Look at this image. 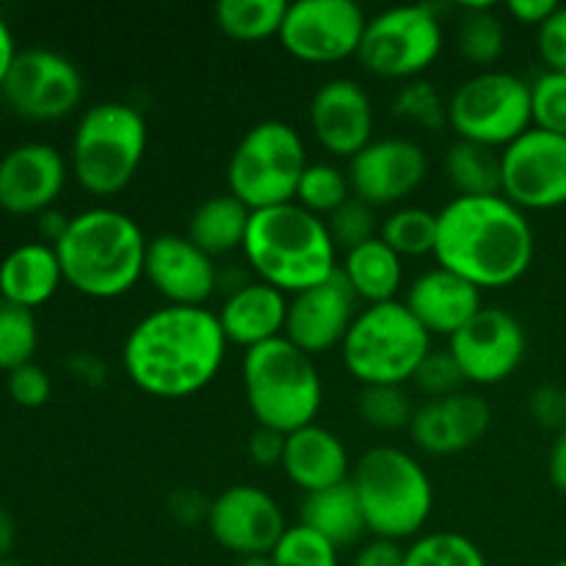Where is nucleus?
Segmentation results:
<instances>
[{"mask_svg":"<svg viewBox=\"0 0 566 566\" xmlns=\"http://www.w3.org/2000/svg\"><path fill=\"white\" fill-rule=\"evenodd\" d=\"M224 329L208 307H166L144 315L125 337L122 365L133 385L160 401L202 392L227 359Z\"/></svg>","mask_w":566,"mask_h":566,"instance_id":"f257e3e1","label":"nucleus"},{"mask_svg":"<svg viewBox=\"0 0 566 566\" xmlns=\"http://www.w3.org/2000/svg\"><path fill=\"white\" fill-rule=\"evenodd\" d=\"M536 238L528 216L495 197H457L437 213V265L479 291L509 287L528 274Z\"/></svg>","mask_w":566,"mask_h":566,"instance_id":"f03ea898","label":"nucleus"},{"mask_svg":"<svg viewBox=\"0 0 566 566\" xmlns=\"http://www.w3.org/2000/svg\"><path fill=\"white\" fill-rule=\"evenodd\" d=\"M149 241L133 216L114 208H92L72 216L55 243L61 274L88 298H119L144 276Z\"/></svg>","mask_w":566,"mask_h":566,"instance_id":"7ed1b4c3","label":"nucleus"},{"mask_svg":"<svg viewBox=\"0 0 566 566\" xmlns=\"http://www.w3.org/2000/svg\"><path fill=\"white\" fill-rule=\"evenodd\" d=\"M243 254L258 280L285 296L321 285L340 269L326 221L296 202L254 210Z\"/></svg>","mask_w":566,"mask_h":566,"instance_id":"20e7f679","label":"nucleus"},{"mask_svg":"<svg viewBox=\"0 0 566 566\" xmlns=\"http://www.w3.org/2000/svg\"><path fill=\"white\" fill-rule=\"evenodd\" d=\"M348 481L376 539H409L429 523L434 486L412 453L392 446L370 448L354 462Z\"/></svg>","mask_w":566,"mask_h":566,"instance_id":"39448f33","label":"nucleus"},{"mask_svg":"<svg viewBox=\"0 0 566 566\" xmlns=\"http://www.w3.org/2000/svg\"><path fill=\"white\" fill-rule=\"evenodd\" d=\"M243 396L258 426L293 434L313 426L324 403V381L313 357L287 337L254 346L243 354Z\"/></svg>","mask_w":566,"mask_h":566,"instance_id":"423d86ee","label":"nucleus"},{"mask_svg":"<svg viewBox=\"0 0 566 566\" xmlns=\"http://www.w3.org/2000/svg\"><path fill=\"white\" fill-rule=\"evenodd\" d=\"M149 130L127 103H97L83 111L72 136V175L92 197H114L133 182L147 155Z\"/></svg>","mask_w":566,"mask_h":566,"instance_id":"0eeeda50","label":"nucleus"},{"mask_svg":"<svg viewBox=\"0 0 566 566\" xmlns=\"http://www.w3.org/2000/svg\"><path fill=\"white\" fill-rule=\"evenodd\" d=\"M429 352L431 335L398 298L359 310L340 346L343 365L363 387H403Z\"/></svg>","mask_w":566,"mask_h":566,"instance_id":"6e6552de","label":"nucleus"},{"mask_svg":"<svg viewBox=\"0 0 566 566\" xmlns=\"http://www.w3.org/2000/svg\"><path fill=\"white\" fill-rule=\"evenodd\" d=\"M310 166L302 133L280 119L249 127L227 164V186L249 210L280 208L296 199L298 180Z\"/></svg>","mask_w":566,"mask_h":566,"instance_id":"1a4fd4ad","label":"nucleus"},{"mask_svg":"<svg viewBox=\"0 0 566 566\" xmlns=\"http://www.w3.org/2000/svg\"><path fill=\"white\" fill-rule=\"evenodd\" d=\"M448 127L459 142L506 149L534 127L531 83L503 70H484L453 88Z\"/></svg>","mask_w":566,"mask_h":566,"instance_id":"9d476101","label":"nucleus"},{"mask_svg":"<svg viewBox=\"0 0 566 566\" xmlns=\"http://www.w3.org/2000/svg\"><path fill=\"white\" fill-rule=\"evenodd\" d=\"M446 33L434 6H396L365 25L359 64L385 81H418L442 53Z\"/></svg>","mask_w":566,"mask_h":566,"instance_id":"9b49d317","label":"nucleus"},{"mask_svg":"<svg viewBox=\"0 0 566 566\" xmlns=\"http://www.w3.org/2000/svg\"><path fill=\"white\" fill-rule=\"evenodd\" d=\"M0 94L22 119L59 122L81 105L83 75L66 55L55 50H20Z\"/></svg>","mask_w":566,"mask_h":566,"instance_id":"f8f14e48","label":"nucleus"},{"mask_svg":"<svg viewBox=\"0 0 566 566\" xmlns=\"http://www.w3.org/2000/svg\"><path fill=\"white\" fill-rule=\"evenodd\" d=\"M365 25L368 17L352 0H296L276 39L304 64H337L359 53Z\"/></svg>","mask_w":566,"mask_h":566,"instance_id":"ddd939ff","label":"nucleus"},{"mask_svg":"<svg viewBox=\"0 0 566 566\" xmlns=\"http://www.w3.org/2000/svg\"><path fill=\"white\" fill-rule=\"evenodd\" d=\"M501 193L523 213L566 205V136L531 127L501 153Z\"/></svg>","mask_w":566,"mask_h":566,"instance_id":"4468645a","label":"nucleus"},{"mask_svg":"<svg viewBox=\"0 0 566 566\" xmlns=\"http://www.w3.org/2000/svg\"><path fill=\"white\" fill-rule=\"evenodd\" d=\"M448 352L473 385H501L517 374L528 354L525 326L503 307H481L462 329L448 337Z\"/></svg>","mask_w":566,"mask_h":566,"instance_id":"2eb2a0df","label":"nucleus"},{"mask_svg":"<svg viewBox=\"0 0 566 566\" xmlns=\"http://www.w3.org/2000/svg\"><path fill=\"white\" fill-rule=\"evenodd\" d=\"M208 531L238 558L271 556L287 531L285 512L265 490L252 484L227 486L210 501Z\"/></svg>","mask_w":566,"mask_h":566,"instance_id":"dca6fc26","label":"nucleus"},{"mask_svg":"<svg viewBox=\"0 0 566 566\" xmlns=\"http://www.w3.org/2000/svg\"><path fill=\"white\" fill-rule=\"evenodd\" d=\"M352 193L370 208H387L412 197L429 175L426 149L412 138H374L348 160Z\"/></svg>","mask_w":566,"mask_h":566,"instance_id":"f3484780","label":"nucleus"},{"mask_svg":"<svg viewBox=\"0 0 566 566\" xmlns=\"http://www.w3.org/2000/svg\"><path fill=\"white\" fill-rule=\"evenodd\" d=\"M357 302L346 276L332 274L321 285L296 293L287 302L285 337L304 354L315 357L329 348L343 346L354 318H357Z\"/></svg>","mask_w":566,"mask_h":566,"instance_id":"a211bd4d","label":"nucleus"},{"mask_svg":"<svg viewBox=\"0 0 566 566\" xmlns=\"http://www.w3.org/2000/svg\"><path fill=\"white\" fill-rule=\"evenodd\" d=\"M374 103L352 77H332L321 83L310 99V130L315 142L337 158L363 153L374 142Z\"/></svg>","mask_w":566,"mask_h":566,"instance_id":"6ab92c4d","label":"nucleus"},{"mask_svg":"<svg viewBox=\"0 0 566 566\" xmlns=\"http://www.w3.org/2000/svg\"><path fill=\"white\" fill-rule=\"evenodd\" d=\"M144 280L175 307H205L219 287V269L191 238L166 232L149 241Z\"/></svg>","mask_w":566,"mask_h":566,"instance_id":"aec40b11","label":"nucleus"},{"mask_svg":"<svg viewBox=\"0 0 566 566\" xmlns=\"http://www.w3.org/2000/svg\"><path fill=\"white\" fill-rule=\"evenodd\" d=\"M66 164L50 144H20L0 158V208L14 216H39L64 191Z\"/></svg>","mask_w":566,"mask_h":566,"instance_id":"412c9836","label":"nucleus"},{"mask_svg":"<svg viewBox=\"0 0 566 566\" xmlns=\"http://www.w3.org/2000/svg\"><path fill=\"white\" fill-rule=\"evenodd\" d=\"M490 426V403L475 392H457V396L420 403L409 423V434L415 446L431 457H457L479 446Z\"/></svg>","mask_w":566,"mask_h":566,"instance_id":"4be33fe9","label":"nucleus"},{"mask_svg":"<svg viewBox=\"0 0 566 566\" xmlns=\"http://www.w3.org/2000/svg\"><path fill=\"white\" fill-rule=\"evenodd\" d=\"M481 293L484 291H479L473 282L437 265V269L423 271L418 280H412L403 304L431 337H453L484 307Z\"/></svg>","mask_w":566,"mask_h":566,"instance_id":"5701e85b","label":"nucleus"},{"mask_svg":"<svg viewBox=\"0 0 566 566\" xmlns=\"http://www.w3.org/2000/svg\"><path fill=\"white\" fill-rule=\"evenodd\" d=\"M287 302L291 298L285 293L260 280L232 287L230 296L216 313L227 343L243 346L249 352V348L276 340V337H285Z\"/></svg>","mask_w":566,"mask_h":566,"instance_id":"b1692460","label":"nucleus"},{"mask_svg":"<svg viewBox=\"0 0 566 566\" xmlns=\"http://www.w3.org/2000/svg\"><path fill=\"white\" fill-rule=\"evenodd\" d=\"M282 470L304 495L346 484L352 479V457L337 434L313 423L287 434Z\"/></svg>","mask_w":566,"mask_h":566,"instance_id":"393cba45","label":"nucleus"},{"mask_svg":"<svg viewBox=\"0 0 566 566\" xmlns=\"http://www.w3.org/2000/svg\"><path fill=\"white\" fill-rule=\"evenodd\" d=\"M64 282L59 254L48 243H22L0 263V298L17 307L36 310L55 296Z\"/></svg>","mask_w":566,"mask_h":566,"instance_id":"a878e982","label":"nucleus"},{"mask_svg":"<svg viewBox=\"0 0 566 566\" xmlns=\"http://www.w3.org/2000/svg\"><path fill=\"white\" fill-rule=\"evenodd\" d=\"M298 523L329 539L337 551L357 545L368 531L352 481L304 495L298 503Z\"/></svg>","mask_w":566,"mask_h":566,"instance_id":"bb28decb","label":"nucleus"},{"mask_svg":"<svg viewBox=\"0 0 566 566\" xmlns=\"http://www.w3.org/2000/svg\"><path fill=\"white\" fill-rule=\"evenodd\" d=\"M340 274L352 285L354 296L368 304L396 302L403 285V258L392 252L381 238L346 252Z\"/></svg>","mask_w":566,"mask_h":566,"instance_id":"cd10ccee","label":"nucleus"},{"mask_svg":"<svg viewBox=\"0 0 566 566\" xmlns=\"http://www.w3.org/2000/svg\"><path fill=\"white\" fill-rule=\"evenodd\" d=\"M249 221H252V210L241 199L232 197L230 191L216 193L193 210L186 235L210 258H221V254L243 249Z\"/></svg>","mask_w":566,"mask_h":566,"instance_id":"c85d7f7f","label":"nucleus"},{"mask_svg":"<svg viewBox=\"0 0 566 566\" xmlns=\"http://www.w3.org/2000/svg\"><path fill=\"white\" fill-rule=\"evenodd\" d=\"M446 175L457 197H495L501 193V153L473 142H457L446 153Z\"/></svg>","mask_w":566,"mask_h":566,"instance_id":"c756f323","label":"nucleus"},{"mask_svg":"<svg viewBox=\"0 0 566 566\" xmlns=\"http://www.w3.org/2000/svg\"><path fill=\"white\" fill-rule=\"evenodd\" d=\"M287 6L285 0H221L213 17L219 31L232 42H263L280 36Z\"/></svg>","mask_w":566,"mask_h":566,"instance_id":"7c9ffc66","label":"nucleus"},{"mask_svg":"<svg viewBox=\"0 0 566 566\" xmlns=\"http://www.w3.org/2000/svg\"><path fill=\"white\" fill-rule=\"evenodd\" d=\"M457 50L475 66H492L506 53V25L495 9L481 3L462 6L457 22Z\"/></svg>","mask_w":566,"mask_h":566,"instance_id":"2f4dec72","label":"nucleus"},{"mask_svg":"<svg viewBox=\"0 0 566 566\" xmlns=\"http://www.w3.org/2000/svg\"><path fill=\"white\" fill-rule=\"evenodd\" d=\"M379 238L401 258L434 254L437 213L426 208H396L381 221Z\"/></svg>","mask_w":566,"mask_h":566,"instance_id":"473e14b6","label":"nucleus"},{"mask_svg":"<svg viewBox=\"0 0 566 566\" xmlns=\"http://www.w3.org/2000/svg\"><path fill=\"white\" fill-rule=\"evenodd\" d=\"M407 566H490L484 551L457 531L423 534L407 547Z\"/></svg>","mask_w":566,"mask_h":566,"instance_id":"72a5a7b5","label":"nucleus"},{"mask_svg":"<svg viewBox=\"0 0 566 566\" xmlns=\"http://www.w3.org/2000/svg\"><path fill=\"white\" fill-rule=\"evenodd\" d=\"M352 182H348L346 171H340L332 164H310L304 169L302 180H298L296 199L293 202L302 205L313 216H332L340 205L352 199Z\"/></svg>","mask_w":566,"mask_h":566,"instance_id":"f704fd0d","label":"nucleus"},{"mask_svg":"<svg viewBox=\"0 0 566 566\" xmlns=\"http://www.w3.org/2000/svg\"><path fill=\"white\" fill-rule=\"evenodd\" d=\"M39 346V326L33 310L17 307V304L0 298V370L22 368L33 363Z\"/></svg>","mask_w":566,"mask_h":566,"instance_id":"c9c22d12","label":"nucleus"},{"mask_svg":"<svg viewBox=\"0 0 566 566\" xmlns=\"http://www.w3.org/2000/svg\"><path fill=\"white\" fill-rule=\"evenodd\" d=\"M415 403L409 392L398 385H374L363 387L357 401L359 418L365 426L376 431H401L409 429L415 418Z\"/></svg>","mask_w":566,"mask_h":566,"instance_id":"e433bc0d","label":"nucleus"},{"mask_svg":"<svg viewBox=\"0 0 566 566\" xmlns=\"http://www.w3.org/2000/svg\"><path fill=\"white\" fill-rule=\"evenodd\" d=\"M392 114L423 130H440L448 125V103L437 86L426 77L403 83L401 92L392 99Z\"/></svg>","mask_w":566,"mask_h":566,"instance_id":"4c0bfd02","label":"nucleus"},{"mask_svg":"<svg viewBox=\"0 0 566 566\" xmlns=\"http://www.w3.org/2000/svg\"><path fill=\"white\" fill-rule=\"evenodd\" d=\"M337 547L307 525H287L271 558L276 566H340Z\"/></svg>","mask_w":566,"mask_h":566,"instance_id":"58836bf2","label":"nucleus"},{"mask_svg":"<svg viewBox=\"0 0 566 566\" xmlns=\"http://www.w3.org/2000/svg\"><path fill=\"white\" fill-rule=\"evenodd\" d=\"M324 221L326 230H329L332 235V243H335L337 249H346V252L379 238L376 235V230H379V224H376V208H370L368 202H363V199L357 197H352L346 205H340V208L332 216H326Z\"/></svg>","mask_w":566,"mask_h":566,"instance_id":"ea45409f","label":"nucleus"},{"mask_svg":"<svg viewBox=\"0 0 566 566\" xmlns=\"http://www.w3.org/2000/svg\"><path fill=\"white\" fill-rule=\"evenodd\" d=\"M531 111H534V127L566 136V75L542 72L531 83Z\"/></svg>","mask_w":566,"mask_h":566,"instance_id":"a19ab883","label":"nucleus"},{"mask_svg":"<svg viewBox=\"0 0 566 566\" xmlns=\"http://www.w3.org/2000/svg\"><path fill=\"white\" fill-rule=\"evenodd\" d=\"M412 381L418 385V390L423 392V396H429V401L457 396V392H464V385H468L462 368H459L457 359H453V354L448 352V348L446 352L431 348V352L426 354L423 363H420Z\"/></svg>","mask_w":566,"mask_h":566,"instance_id":"79ce46f5","label":"nucleus"},{"mask_svg":"<svg viewBox=\"0 0 566 566\" xmlns=\"http://www.w3.org/2000/svg\"><path fill=\"white\" fill-rule=\"evenodd\" d=\"M6 387H9L11 401L22 409L44 407L50 396H53V381H50L48 370L39 368L36 363H28L22 368L11 370Z\"/></svg>","mask_w":566,"mask_h":566,"instance_id":"37998d69","label":"nucleus"},{"mask_svg":"<svg viewBox=\"0 0 566 566\" xmlns=\"http://www.w3.org/2000/svg\"><path fill=\"white\" fill-rule=\"evenodd\" d=\"M528 412L542 429L562 434L566 429V390L562 385H539L531 392Z\"/></svg>","mask_w":566,"mask_h":566,"instance_id":"c03bdc74","label":"nucleus"},{"mask_svg":"<svg viewBox=\"0 0 566 566\" xmlns=\"http://www.w3.org/2000/svg\"><path fill=\"white\" fill-rule=\"evenodd\" d=\"M536 42H539L536 48L547 64V72L566 75V6H558L556 14L545 25H539Z\"/></svg>","mask_w":566,"mask_h":566,"instance_id":"a18cd8bd","label":"nucleus"},{"mask_svg":"<svg viewBox=\"0 0 566 566\" xmlns=\"http://www.w3.org/2000/svg\"><path fill=\"white\" fill-rule=\"evenodd\" d=\"M285 442L287 434L274 429H265V426H258V429L249 434V459H252L258 468L274 470L282 468V459H285Z\"/></svg>","mask_w":566,"mask_h":566,"instance_id":"49530a36","label":"nucleus"},{"mask_svg":"<svg viewBox=\"0 0 566 566\" xmlns=\"http://www.w3.org/2000/svg\"><path fill=\"white\" fill-rule=\"evenodd\" d=\"M169 517L180 525H197L208 523L210 501H205L197 490H177L169 495Z\"/></svg>","mask_w":566,"mask_h":566,"instance_id":"de8ad7c7","label":"nucleus"},{"mask_svg":"<svg viewBox=\"0 0 566 566\" xmlns=\"http://www.w3.org/2000/svg\"><path fill=\"white\" fill-rule=\"evenodd\" d=\"M352 566H407V551L398 542L374 536L368 545L359 547Z\"/></svg>","mask_w":566,"mask_h":566,"instance_id":"09e8293b","label":"nucleus"},{"mask_svg":"<svg viewBox=\"0 0 566 566\" xmlns=\"http://www.w3.org/2000/svg\"><path fill=\"white\" fill-rule=\"evenodd\" d=\"M556 9H558L556 0H512V3L506 6V11L514 17V20L523 22V25H536V28L545 25V22L556 14Z\"/></svg>","mask_w":566,"mask_h":566,"instance_id":"8fccbe9b","label":"nucleus"},{"mask_svg":"<svg viewBox=\"0 0 566 566\" xmlns=\"http://www.w3.org/2000/svg\"><path fill=\"white\" fill-rule=\"evenodd\" d=\"M547 475H551V484L566 495V429L556 434L551 451H547Z\"/></svg>","mask_w":566,"mask_h":566,"instance_id":"3c124183","label":"nucleus"},{"mask_svg":"<svg viewBox=\"0 0 566 566\" xmlns=\"http://www.w3.org/2000/svg\"><path fill=\"white\" fill-rule=\"evenodd\" d=\"M70 365H72V374H75L83 385L99 387L105 381V376H108L105 363L97 357V354H77Z\"/></svg>","mask_w":566,"mask_h":566,"instance_id":"603ef678","label":"nucleus"},{"mask_svg":"<svg viewBox=\"0 0 566 566\" xmlns=\"http://www.w3.org/2000/svg\"><path fill=\"white\" fill-rule=\"evenodd\" d=\"M36 219H39L36 227H39V235H42V243H48V247H55V243L64 238V232H66V227H70L72 216H64V213H59L55 208H50V210H44V213H39Z\"/></svg>","mask_w":566,"mask_h":566,"instance_id":"864d4df0","label":"nucleus"},{"mask_svg":"<svg viewBox=\"0 0 566 566\" xmlns=\"http://www.w3.org/2000/svg\"><path fill=\"white\" fill-rule=\"evenodd\" d=\"M17 53H20V50H17V44H14V33H11V28L0 20V86H3L6 75H9Z\"/></svg>","mask_w":566,"mask_h":566,"instance_id":"5fc2aeb1","label":"nucleus"},{"mask_svg":"<svg viewBox=\"0 0 566 566\" xmlns=\"http://www.w3.org/2000/svg\"><path fill=\"white\" fill-rule=\"evenodd\" d=\"M14 539H17L14 520H11V514L6 512L3 506H0V562H3V558L11 553V547H14Z\"/></svg>","mask_w":566,"mask_h":566,"instance_id":"6e6d98bb","label":"nucleus"},{"mask_svg":"<svg viewBox=\"0 0 566 566\" xmlns=\"http://www.w3.org/2000/svg\"><path fill=\"white\" fill-rule=\"evenodd\" d=\"M235 566H276L271 556H252V558H238Z\"/></svg>","mask_w":566,"mask_h":566,"instance_id":"4d7b16f0","label":"nucleus"},{"mask_svg":"<svg viewBox=\"0 0 566 566\" xmlns=\"http://www.w3.org/2000/svg\"><path fill=\"white\" fill-rule=\"evenodd\" d=\"M0 566H25V564H20V562H11V558H3V562H0Z\"/></svg>","mask_w":566,"mask_h":566,"instance_id":"13d9d810","label":"nucleus"},{"mask_svg":"<svg viewBox=\"0 0 566 566\" xmlns=\"http://www.w3.org/2000/svg\"><path fill=\"white\" fill-rule=\"evenodd\" d=\"M551 566H566V556H564V558H558V562H556V564H551Z\"/></svg>","mask_w":566,"mask_h":566,"instance_id":"bf43d9fd","label":"nucleus"}]
</instances>
